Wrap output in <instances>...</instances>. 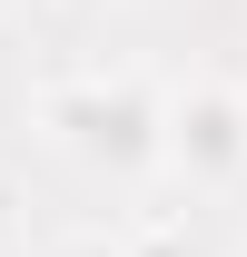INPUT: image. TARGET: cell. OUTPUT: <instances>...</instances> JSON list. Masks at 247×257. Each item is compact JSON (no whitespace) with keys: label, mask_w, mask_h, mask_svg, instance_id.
I'll return each instance as SVG.
<instances>
[{"label":"cell","mask_w":247,"mask_h":257,"mask_svg":"<svg viewBox=\"0 0 247 257\" xmlns=\"http://www.w3.org/2000/svg\"><path fill=\"white\" fill-rule=\"evenodd\" d=\"M40 119L79 168H109V178L158 168V99L139 79H69V89L40 99Z\"/></svg>","instance_id":"cell-1"},{"label":"cell","mask_w":247,"mask_h":257,"mask_svg":"<svg viewBox=\"0 0 247 257\" xmlns=\"http://www.w3.org/2000/svg\"><path fill=\"white\" fill-rule=\"evenodd\" d=\"M10 10H20V0H0V20H10Z\"/></svg>","instance_id":"cell-5"},{"label":"cell","mask_w":247,"mask_h":257,"mask_svg":"<svg viewBox=\"0 0 247 257\" xmlns=\"http://www.w3.org/2000/svg\"><path fill=\"white\" fill-rule=\"evenodd\" d=\"M158 159L178 168L188 188H227V178L247 168V89L198 79V89L158 99Z\"/></svg>","instance_id":"cell-2"},{"label":"cell","mask_w":247,"mask_h":257,"mask_svg":"<svg viewBox=\"0 0 247 257\" xmlns=\"http://www.w3.org/2000/svg\"><path fill=\"white\" fill-rule=\"evenodd\" d=\"M69 10H89V0H69Z\"/></svg>","instance_id":"cell-6"},{"label":"cell","mask_w":247,"mask_h":257,"mask_svg":"<svg viewBox=\"0 0 247 257\" xmlns=\"http://www.w3.org/2000/svg\"><path fill=\"white\" fill-rule=\"evenodd\" d=\"M0 257H10V247H0Z\"/></svg>","instance_id":"cell-7"},{"label":"cell","mask_w":247,"mask_h":257,"mask_svg":"<svg viewBox=\"0 0 247 257\" xmlns=\"http://www.w3.org/2000/svg\"><path fill=\"white\" fill-rule=\"evenodd\" d=\"M129 257H217V247L188 237V227H149V237H129Z\"/></svg>","instance_id":"cell-3"},{"label":"cell","mask_w":247,"mask_h":257,"mask_svg":"<svg viewBox=\"0 0 247 257\" xmlns=\"http://www.w3.org/2000/svg\"><path fill=\"white\" fill-rule=\"evenodd\" d=\"M0 247H10V188H0Z\"/></svg>","instance_id":"cell-4"}]
</instances>
